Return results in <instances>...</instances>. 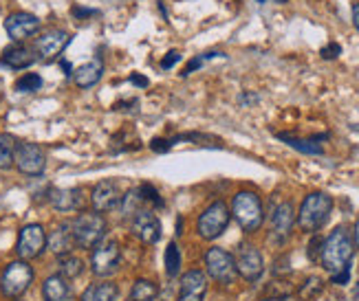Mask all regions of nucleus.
Returning <instances> with one entry per match:
<instances>
[{
	"mask_svg": "<svg viewBox=\"0 0 359 301\" xmlns=\"http://www.w3.org/2000/svg\"><path fill=\"white\" fill-rule=\"evenodd\" d=\"M355 253L353 237L346 227H337L335 231L329 233L326 240H322V251H320V264L324 266V271H329L331 275L351 268V260Z\"/></svg>",
	"mask_w": 359,
	"mask_h": 301,
	"instance_id": "obj_1",
	"label": "nucleus"
},
{
	"mask_svg": "<svg viewBox=\"0 0 359 301\" xmlns=\"http://www.w3.org/2000/svg\"><path fill=\"white\" fill-rule=\"evenodd\" d=\"M331 211H333V198L324 192H313L300 204L298 225L304 233H318L326 225Z\"/></svg>",
	"mask_w": 359,
	"mask_h": 301,
	"instance_id": "obj_2",
	"label": "nucleus"
},
{
	"mask_svg": "<svg viewBox=\"0 0 359 301\" xmlns=\"http://www.w3.org/2000/svg\"><path fill=\"white\" fill-rule=\"evenodd\" d=\"M231 216L236 218V223L245 233H254L262 227L264 209L262 200L254 192H238L231 200Z\"/></svg>",
	"mask_w": 359,
	"mask_h": 301,
	"instance_id": "obj_3",
	"label": "nucleus"
},
{
	"mask_svg": "<svg viewBox=\"0 0 359 301\" xmlns=\"http://www.w3.org/2000/svg\"><path fill=\"white\" fill-rule=\"evenodd\" d=\"M106 220L102 214H88L82 211L71 223V233H73V242L80 248H95L97 244L104 242L106 235Z\"/></svg>",
	"mask_w": 359,
	"mask_h": 301,
	"instance_id": "obj_4",
	"label": "nucleus"
},
{
	"mask_svg": "<svg viewBox=\"0 0 359 301\" xmlns=\"http://www.w3.org/2000/svg\"><path fill=\"white\" fill-rule=\"evenodd\" d=\"M229 207L223 200H214L212 204H208L203 214L196 220V233L203 237V240H216L218 235H223L227 225H229Z\"/></svg>",
	"mask_w": 359,
	"mask_h": 301,
	"instance_id": "obj_5",
	"label": "nucleus"
},
{
	"mask_svg": "<svg viewBox=\"0 0 359 301\" xmlns=\"http://www.w3.org/2000/svg\"><path fill=\"white\" fill-rule=\"evenodd\" d=\"M31 284H34V268L29 266V262L18 260V262L7 264L3 277H0V293L13 299V297L25 295Z\"/></svg>",
	"mask_w": 359,
	"mask_h": 301,
	"instance_id": "obj_6",
	"label": "nucleus"
},
{
	"mask_svg": "<svg viewBox=\"0 0 359 301\" xmlns=\"http://www.w3.org/2000/svg\"><path fill=\"white\" fill-rule=\"evenodd\" d=\"M205 271L208 275L223 284V286H229L236 279L238 271H236V260H233L231 253H227L225 248H218V246H212L208 248L205 253Z\"/></svg>",
	"mask_w": 359,
	"mask_h": 301,
	"instance_id": "obj_7",
	"label": "nucleus"
},
{
	"mask_svg": "<svg viewBox=\"0 0 359 301\" xmlns=\"http://www.w3.org/2000/svg\"><path fill=\"white\" fill-rule=\"evenodd\" d=\"M121 264V248L117 240H106L93 248L90 255V271L97 277H111L119 271Z\"/></svg>",
	"mask_w": 359,
	"mask_h": 301,
	"instance_id": "obj_8",
	"label": "nucleus"
},
{
	"mask_svg": "<svg viewBox=\"0 0 359 301\" xmlns=\"http://www.w3.org/2000/svg\"><path fill=\"white\" fill-rule=\"evenodd\" d=\"M13 163L25 176H42L46 167L44 150L36 144H18L13 146Z\"/></svg>",
	"mask_w": 359,
	"mask_h": 301,
	"instance_id": "obj_9",
	"label": "nucleus"
},
{
	"mask_svg": "<svg viewBox=\"0 0 359 301\" xmlns=\"http://www.w3.org/2000/svg\"><path fill=\"white\" fill-rule=\"evenodd\" d=\"M236 271L243 279H247L249 284H254L262 277L264 273V260L262 253L258 251V246L254 244H241L238 253H236Z\"/></svg>",
	"mask_w": 359,
	"mask_h": 301,
	"instance_id": "obj_10",
	"label": "nucleus"
},
{
	"mask_svg": "<svg viewBox=\"0 0 359 301\" xmlns=\"http://www.w3.org/2000/svg\"><path fill=\"white\" fill-rule=\"evenodd\" d=\"M46 246V233L42 229V225H25L20 229L18 242H15V253L20 255V260H34Z\"/></svg>",
	"mask_w": 359,
	"mask_h": 301,
	"instance_id": "obj_11",
	"label": "nucleus"
},
{
	"mask_svg": "<svg viewBox=\"0 0 359 301\" xmlns=\"http://www.w3.org/2000/svg\"><path fill=\"white\" fill-rule=\"evenodd\" d=\"M5 31L13 42H22L40 31V18L34 13H27V11H15V13L7 15Z\"/></svg>",
	"mask_w": 359,
	"mask_h": 301,
	"instance_id": "obj_12",
	"label": "nucleus"
},
{
	"mask_svg": "<svg viewBox=\"0 0 359 301\" xmlns=\"http://www.w3.org/2000/svg\"><path fill=\"white\" fill-rule=\"evenodd\" d=\"M90 204L93 209L97 214H106V211H113L115 207L121 204V192H119V185L117 181L106 178L102 183H97L93 187V194H90Z\"/></svg>",
	"mask_w": 359,
	"mask_h": 301,
	"instance_id": "obj_13",
	"label": "nucleus"
},
{
	"mask_svg": "<svg viewBox=\"0 0 359 301\" xmlns=\"http://www.w3.org/2000/svg\"><path fill=\"white\" fill-rule=\"evenodd\" d=\"M69 42H71V36L67 34L65 29H49L38 38L36 49H38V53H40V57L44 62H53L55 57L62 55V51L67 49Z\"/></svg>",
	"mask_w": 359,
	"mask_h": 301,
	"instance_id": "obj_14",
	"label": "nucleus"
},
{
	"mask_svg": "<svg viewBox=\"0 0 359 301\" xmlns=\"http://www.w3.org/2000/svg\"><path fill=\"white\" fill-rule=\"evenodd\" d=\"M133 235H137L144 244H157L161 240V223L152 211H137L133 216Z\"/></svg>",
	"mask_w": 359,
	"mask_h": 301,
	"instance_id": "obj_15",
	"label": "nucleus"
},
{
	"mask_svg": "<svg viewBox=\"0 0 359 301\" xmlns=\"http://www.w3.org/2000/svg\"><path fill=\"white\" fill-rule=\"evenodd\" d=\"M208 295V275L192 268L181 277L179 284V299L177 301H203Z\"/></svg>",
	"mask_w": 359,
	"mask_h": 301,
	"instance_id": "obj_16",
	"label": "nucleus"
},
{
	"mask_svg": "<svg viewBox=\"0 0 359 301\" xmlns=\"http://www.w3.org/2000/svg\"><path fill=\"white\" fill-rule=\"evenodd\" d=\"M295 225V209L289 200L280 202L271 214V235H276L280 242H285L291 235V229Z\"/></svg>",
	"mask_w": 359,
	"mask_h": 301,
	"instance_id": "obj_17",
	"label": "nucleus"
},
{
	"mask_svg": "<svg viewBox=\"0 0 359 301\" xmlns=\"http://www.w3.org/2000/svg\"><path fill=\"white\" fill-rule=\"evenodd\" d=\"M34 62H36L34 51L27 49L25 44H11L3 51V55H0V64L7 66V69H13V71L29 69Z\"/></svg>",
	"mask_w": 359,
	"mask_h": 301,
	"instance_id": "obj_18",
	"label": "nucleus"
},
{
	"mask_svg": "<svg viewBox=\"0 0 359 301\" xmlns=\"http://www.w3.org/2000/svg\"><path fill=\"white\" fill-rule=\"evenodd\" d=\"M51 204L62 214L80 211L82 204H84V194H82V189H77V187L55 189V192H51Z\"/></svg>",
	"mask_w": 359,
	"mask_h": 301,
	"instance_id": "obj_19",
	"label": "nucleus"
},
{
	"mask_svg": "<svg viewBox=\"0 0 359 301\" xmlns=\"http://www.w3.org/2000/svg\"><path fill=\"white\" fill-rule=\"evenodd\" d=\"M42 297L44 301H73V288L67 277L51 275L42 284Z\"/></svg>",
	"mask_w": 359,
	"mask_h": 301,
	"instance_id": "obj_20",
	"label": "nucleus"
},
{
	"mask_svg": "<svg viewBox=\"0 0 359 301\" xmlns=\"http://www.w3.org/2000/svg\"><path fill=\"white\" fill-rule=\"evenodd\" d=\"M102 75H104V62H102V57H93L90 62H86V64L77 66L73 71V79H75V84L80 86V88L95 86L102 79Z\"/></svg>",
	"mask_w": 359,
	"mask_h": 301,
	"instance_id": "obj_21",
	"label": "nucleus"
},
{
	"mask_svg": "<svg viewBox=\"0 0 359 301\" xmlns=\"http://www.w3.org/2000/svg\"><path fill=\"white\" fill-rule=\"evenodd\" d=\"M46 246H49L55 255H69L71 253V248L75 246V242H73V233H71V223H62V225H57L53 231H51V235L46 237Z\"/></svg>",
	"mask_w": 359,
	"mask_h": 301,
	"instance_id": "obj_22",
	"label": "nucleus"
},
{
	"mask_svg": "<svg viewBox=\"0 0 359 301\" xmlns=\"http://www.w3.org/2000/svg\"><path fill=\"white\" fill-rule=\"evenodd\" d=\"M280 141H285V144L293 150H298L302 154H311V156H320L324 154V148L320 146V141L329 139V134H320V136H313V139H298V136H291V134H285L280 132L278 134Z\"/></svg>",
	"mask_w": 359,
	"mask_h": 301,
	"instance_id": "obj_23",
	"label": "nucleus"
},
{
	"mask_svg": "<svg viewBox=\"0 0 359 301\" xmlns=\"http://www.w3.org/2000/svg\"><path fill=\"white\" fill-rule=\"evenodd\" d=\"M119 288L111 281H95L84 290L82 301H117Z\"/></svg>",
	"mask_w": 359,
	"mask_h": 301,
	"instance_id": "obj_24",
	"label": "nucleus"
},
{
	"mask_svg": "<svg viewBox=\"0 0 359 301\" xmlns=\"http://www.w3.org/2000/svg\"><path fill=\"white\" fill-rule=\"evenodd\" d=\"M159 297V284L152 279H137L130 286L128 301H157Z\"/></svg>",
	"mask_w": 359,
	"mask_h": 301,
	"instance_id": "obj_25",
	"label": "nucleus"
},
{
	"mask_svg": "<svg viewBox=\"0 0 359 301\" xmlns=\"http://www.w3.org/2000/svg\"><path fill=\"white\" fill-rule=\"evenodd\" d=\"M84 273V262L80 258H75V255H62L60 258V275L62 277H67V279H75V277H80Z\"/></svg>",
	"mask_w": 359,
	"mask_h": 301,
	"instance_id": "obj_26",
	"label": "nucleus"
},
{
	"mask_svg": "<svg viewBox=\"0 0 359 301\" xmlns=\"http://www.w3.org/2000/svg\"><path fill=\"white\" fill-rule=\"evenodd\" d=\"M181 264H183V260H181V251H179V246L172 242V244H168V248H165V275L170 277V279H175L179 273H181Z\"/></svg>",
	"mask_w": 359,
	"mask_h": 301,
	"instance_id": "obj_27",
	"label": "nucleus"
},
{
	"mask_svg": "<svg viewBox=\"0 0 359 301\" xmlns=\"http://www.w3.org/2000/svg\"><path fill=\"white\" fill-rule=\"evenodd\" d=\"M137 192H139V196H142V200H144V202H150L152 207H157V209H163V207H165V200L161 198L159 189L154 187V185L142 183V185L137 187Z\"/></svg>",
	"mask_w": 359,
	"mask_h": 301,
	"instance_id": "obj_28",
	"label": "nucleus"
},
{
	"mask_svg": "<svg viewBox=\"0 0 359 301\" xmlns=\"http://www.w3.org/2000/svg\"><path fill=\"white\" fill-rule=\"evenodd\" d=\"M42 88V77L38 73H25L18 82H15V90L18 92H36Z\"/></svg>",
	"mask_w": 359,
	"mask_h": 301,
	"instance_id": "obj_29",
	"label": "nucleus"
},
{
	"mask_svg": "<svg viewBox=\"0 0 359 301\" xmlns=\"http://www.w3.org/2000/svg\"><path fill=\"white\" fill-rule=\"evenodd\" d=\"M214 57H225V53H218V51H210V53H201V55H196V57H192L190 62L185 64V69H183V77H187V75H192L194 71H198L205 62H210V59H214Z\"/></svg>",
	"mask_w": 359,
	"mask_h": 301,
	"instance_id": "obj_30",
	"label": "nucleus"
},
{
	"mask_svg": "<svg viewBox=\"0 0 359 301\" xmlns=\"http://www.w3.org/2000/svg\"><path fill=\"white\" fill-rule=\"evenodd\" d=\"M142 196H139L137 189H130L126 196H121V211L123 216H135V211H142L139 209V204H142Z\"/></svg>",
	"mask_w": 359,
	"mask_h": 301,
	"instance_id": "obj_31",
	"label": "nucleus"
},
{
	"mask_svg": "<svg viewBox=\"0 0 359 301\" xmlns=\"http://www.w3.org/2000/svg\"><path fill=\"white\" fill-rule=\"evenodd\" d=\"M322 288H324V284H322L320 277H309L302 284V288H300V299H304V301L313 299V297H318L322 293Z\"/></svg>",
	"mask_w": 359,
	"mask_h": 301,
	"instance_id": "obj_32",
	"label": "nucleus"
},
{
	"mask_svg": "<svg viewBox=\"0 0 359 301\" xmlns=\"http://www.w3.org/2000/svg\"><path fill=\"white\" fill-rule=\"evenodd\" d=\"M13 163V146L7 136H0V169H7Z\"/></svg>",
	"mask_w": 359,
	"mask_h": 301,
	"instance_id": "obj_33",
	"label": "nucleus"
},
{
	"mask_svg": "<svg viewBox=\"0 0 359 301\" xmlns=\"http://www.w3.org/2000/svg\"><path fill=\"white\" fill-rule=\"evenodd\" d=\"M150 150L157 152V154H165L172 150V144H170V139H152L150 141Z\"/></svg>",
	"mask_w": 359,
	"mask_h": 301,
	"instance_id": "obj_34",
	"label": "nucleus"
},
{
	"mask_svg": "<svg viewBox=\"0 0 359 301\" xmlns=\"http://www.w3.org/2000/svg\"><path fill=\"white\" fill-rule=\"evenodd\" d=\"M320 55H322L324 59H335V57L341 55V46H339L337 42H331V44H326L324 49L320 51Z\"/></svg>",
	"mask_w": 359,
	"mask_h": 301,
	"instance_id": "obj_35",
	"label": "nucleus"
},
{
	"mask_svg": "<svg viewBox=\"0 0 359 301\" xmlns=\"http://www.w3.org/2000/svg\"><path fill=\"white\" fill-rule=\"evenodd\" d=\"M179 59H181V53H179L177 49H175V51H168L165 57L161 59V64H159V66H161V71H170V69H172V66L177 64Z\"/></svg>",
	"mask_w": 359,
	"mask_h": 301,
	"instance_id": "obj_36",
	"label": "nucleus"
},
{
	"mask_svg": "<svg viewBox=\"0 0 359 301\" xmlns=\"http://www.w3.org/2000/svg\"><path fill=\"white\" fill-rule=\"evenodd\" d=\"M320 251H322V240L320 237H313V240L309 242V260L311 262L320 260Z\"/></svg>",
	"mask_w": 359,
	"mask_h": 301,
	"instance_id": "obj_37",
	"label": "nucleus"
},
{
	"mask_svg": "<svg viewBox=\"0 0 359 301\" xmlns=\"http://www.w3.org/2000/svg\"><path fill=\"white\" fill-rule=\"evenodd\" d=\"M331 281L337 284V286H344V284H348L351 281V268H344V271L331 275Z\"/></svg>",
	"mask_w": 359,
	"mask_h": 301,
	"instance_id": "obj_38",
	"label": "nucleus"
},
{
	"mask_svg": "<svg viewBox=\"0 0 359 301\" xmlns=\"http://www.w3.org/2000/svg\"><path fill=\"white\" fill-rule=\"evenodd\" d=\"M71 13L75 15V18H88V15H97L100 11H97V9H86V7L75 5V7L71 9Z\"/></svg>",
	"mask_w": 359,
	"mask_h": 301,
	"instance_id": "obj_39",
	"label": "nucleus"
},
{
	"mask_svg": "<svg viewBox=\"0 0 359 301\" xmlns=\"http://www.w3.org/2000/svg\"><path fill=\"white\" fill-rule=\"evenodd\" d=\"M130 82L135 84V86H139V88H146L150 82H148V77H144V75H139V73H133L130 75Z\"/></svg>",
	"mask_w": 359,
	"mask_h": 301,
	"instance_id": "obj_40",
	"label": "nucleus"
},
{
	"mask_svg": "<svg viewBox=\"0 0 359 301\" xmlns=\"http://www.w3.org/2000/svg\"><path fill=\"white\" fill-rule=\"evenodd\" d=\"M137 106H139V102L137 99H128V102H117L115 104V110H137Z\"/></svg>",
	"mask_w": 359,
	"mask_h": 301,
	"instance_id": "obj_41",
	"label": "nucleus"
},
{
	"mask_svg": "<svg viewBox=\"0 0 359 301\" xmlns=\"http://www.w3.org/2000/svg\"><path fill=\"white\" fill-rule=\"evenodd\" d=\"M353 24H355V29L359 31V0H357L355 7H353Z\"/></svg>",
	"mask_w": 359,
	"mask_h": 301,
	"instance_id": "obj_42",
	"label": "nucleus"
},
{
	"mask_svg": "<svg viewBox=\"0 0 359 301\" xmlns=\"http://www.w3.org/2000/svg\"><path fill=\"white\" fill-rule=\"evenodd\" d=\"M262 301H298L293 295H285V297H267V299H262Z\"/></svg>",
	"mask_w": 359,
	"mask_h": 301,
	"instance_id": "obj_43",
	"label": "nucleus"
},
{
	"mask_svg": "<svg viewBox=\"0 0 359 301\" xmlns=\"http://www.w3.org/2000/svg\"><path fill=\"white\" fill-rule=\"evenodd\" d=\"M353 240H355V246L359 248V220L355 223V229H353Z\"/></svg>",
	"mask_w": 359,
	"mask_h": 301,
	"instance_id": "obj_44",
	"label": "nucleus"
},
{
	"mask_svg": "<svg viewBox=\"0 0 359 301\" xmlns=\"http://www.w3.org/2000/svg\"><path fill=\"white\" fill-rule=\"evenodd\" d=\"M351 301H359V284H355V288H353V297Z\"/></svg>",
	"mask_w": 359,
	"mask_h": 301,
	"instance_id": "obj_45",
	"label": "nucleus"
},
{
	"mask_svg": "<svg viewBox=\"0 0 359 301\" xmlns=\"http://www.w3.org/2000/svg\"><path fill=\"white\" fill-rule=\"evenodd\" d=\"M62 71H67V75H73V71H71V64H69V62L65 59V62H62Z\"/></svg>",
	"mask_w": 359,
	"mask_h": 301,
	"instance_id": "obj_46",
	"label": "nucleus"
},
{
	"mask_svg": "<svg viewBox=\"0 0 359 301\" xmlns=\"http://www.w3.org/2000/svg\"><path fill=\"white\" fill-rule=\"evenodd\" d=\"M256 99H258L256 94H243V102H247V104H249V102H256Z\"/></svg>",
	"mask_w": 359,
	"mask_h": 301,
	"instance_id": "obj_47",
	"label": "nucleus"
},
{
	"mask_svg": "<svg viewBox=\"0 0 359 301\" xmlns=\"http://www.w3.org/2000/svg\"><path fill=\"white\" fill-rule=\"evenodd\" d=\"M256 3H260V5H264V3H267V0H256Z\"/></svg>",
	"mask_w": 359,
	"mask_h": 301,
	"instance_id": "obj_48",
	"label": "nucleus"
}]
</instances>
